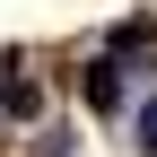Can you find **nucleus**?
<instances>
[{"label":"nucleus","mask_w":157,"mask_h":157,"mask_svg":"<svg viewBox=\"0 0 157 157\" xmlns=\"http://www.w3.org/2000/svg\"><path fill=\"white\" fill-rule=\"evenodd\" d=\"M0 105H9V113H17V122H26V113H35V105H44V96H35V78H9V87H0Z\"/></svg>","instance_id":"nucleus-2"},{"label":"nucleus","mask_w":157,"mask_h":157,"mask_svg":"<svg viewBox=\"0 0 157 157\" xmlns=\"http://www.w3.org/2000/svg\"><path fill=\"white\" fill-rule=\"evenodd\" d=\"M140 140L157 148V96H148V105H140Z\"/></svg>","instance_id":"nucleus-3"},{"label":"nucleus","mask_w":157,"mask_h":157,"mask_svg":"<svg viewBox=\"0 0 157 157\" xmlns=\"http://www.w3.org/2000/svg\"><path fill=\"white\" fill-rule=\"evenodd\" d=\"M87 105H96V113L122 105V61H113V52H105V61H87Z\"/></svg>","instance_id":"nucleus-1"}]
</instances>
